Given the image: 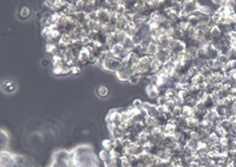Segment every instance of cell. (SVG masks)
Wrapping results in <instances>:
<instances>
[{
  "label": "cell",
  "instance_id": "6da1fadb",
  "mask_svg": "<svg viewBox=\"0 0 236 167\" xmlns=\"http://www.w3.org/2000/svg\"><path fill=\"white\" fill-rule=\"evenodd\" d=\"M181 6H183V12L188 15H191L199 10L200 2L194 1V0H188V1L184 0V1H181Z\"/></svg>",
  "mask_w": 236,
  "mask_h": 167
},
{
  "label": "cell",
  "instance_id": "7a4b0ae2",
  "mask_svg": "<svg viewBox=\"0 0 236 167\" xmlns=\"http://www.w3.org/2000/svg\"><path fill=\"white\" fill-rule=\"evenodd\" d=\"M187 45L183 41H177V40H171L169 45V50L172 54H180L186 51Z\"/></svg>",
  "mask_w": 236,
  "mask_h": 167
},
{
  "label": "cell",
  "instance_id": "3957f363",
  "mask_svg": "<svg viewBox=\"0 0 236 167\" xmlns=\"http://www.w3.org/2000/svg\"><path fill=\"white\" fill-rule=\"evenodd\" d=\"M115 76L120 82H129L130 77H131V68L121 67L115 73Z\"/></svg>",
  "mask_w": 236,
  "mask_h": 167
},
{
  "label": "cell",
  "instance_id": "277c9868",
  "mask_svg": "<svg viewBox=\"0 0 236 167\" xmlns=\"http://www.w3.org/2000/svg\"><path fill=\"white\" fill-rule=\"evenodd\" d=\"M111 12L108 10H106L103 8H100L99 10H96V16H97V21L103 24H107L110 23L111 19Z\"/></svg>",
  "mask_w": 236,
  "mask_h": 167
},
{
  "label": "cell",
  "instance_id": "5b68a950",
  "mask_svg": "<svg viewBox=\"0 0 236 167\" xmlns=\"http://www.w3.org/2000/svg\"><path fill=\"white\" fill-rule=\"evenodd\" d=\"M146 94L151 100H156L160 95L158 88L153 84H149L146 86Z\"/></svg>",
  "mask_w": 236,
  "mask_h": 167
},
{
  "label": "cell",
  "instance_id": "8992f818",
  "mask_svg": "<svg viewBox=\"0 0 236 167\" xmlns=\"http://www.w3.org/2000/svg\"><path fill=\"white\" fill-rule=\"evenodd\" d=\"M73 153L75 155V157H77V156H82L85 154L93 153V151H92V148L88 146V145H81V146H77L74 149Z\"/></svg>",
  "mask_w": 236,
  "mask_h": 167
},
{
  "label": "cell",
  "instance_id": "52a82bcc",
  "mask_svg": "<svg viewBox=\"0 0 236 167\" xmlns=\"http://www.w3.org/2000/svg\"><path fill=\"white\" fill-rule=\"evenodd\" d=\"M91 55L92 54L90 53L88 48H83L80 51V54H79V56H78V60H79V62H80V65H86L88 63L89 58Z\"/></svg>",
  "mask_w": 236,
  "mask_h": 167
},
{
  "label": "cell",
  "instance_id": "ba28073f",
  "mask_svg": "<svg viewBox=\"0 0 236 167\" xmlns=\"http://www.w3.org/2000/svg\"><path fill=\"white\" fill-rule=\"evenodd\" d=\"M159 52V45L156 43H151L149 46L147 47V52H146V55L154 58L156 55L158 54Z\"/></svg>",
  "mask_w": 236,
  "mask_h": 167
},
{
  "label": "cell",
  "instance_id": "9c48e42d",
  "mask_svg": "<svg viewBox=\"0 0 236 167\" xmlns=\"http://www.w3.org/2000/svg\"><path fill=\"white\" fill-rule=\"evenodd\" d=\"M220 126L224 129L226 134L230 133L233 130V125L231 124L230 121L226 118H220Z\"/></svg>",
  "mask_w": 236,
  "mask_h": 167
},
{
  "label": "cell",
  "instance_id": "30bf717a",
  "mask_svg": "<svg viewBox=\"0 0 236 167\" xmlns=\"http://www.w3.org/2000/svg\"><path fill=\"white\" fill-rule=\"evenodd\" d=\"M99 160L103 163V164H107L110 163V161L112 160V157H111V152L110 151H107V150H101L99 154Z\"/></svg>",
  "mask_w": 236,
  "mask_h": 167
},
{
  "label": "cell",
  "instance_id": "8fae6325",
  "mask_svg": "<svg viewBox=\"0 0 236 167\" xmlns=\"http://www.w3.org/2000/svg\"><path fill=\"white\" fill-rule=\"evenodd\" d=\"M222 35H223L222 31H220V28L218 25H215V27L210 28V41H213V40L220 38Z\"/></svg>",
  "mask_w": 236,
  "mask_h": 167
},
{
  "label": "cell",
  "instance_id": "7c38bea8",
  "mask_svg": "<svg viewBox=\"0 0 236 167\" xmlns=\"http://www.w3.org/2000/svg\"><path fill=\"white\" fill-rule=\"evenodd\" d=\"M123 48H124L125 50H128V51H132L134 49V47H135V43H134L133 41V38L132 37H129V35H127V38L125 39V41L123 42Z\"/></svg>",
  "mask_w": 236,
  "mask_h": 167
},
{
  "label": "cell",
  "instance_id": "4fadbf2b",
  "mask_svg": "<svg viewBox=\"0 0 236 167\" xmlns=\"http://www.w3.org/2000/svg\"><path fill=\"white\" fill-rule=\"evenodd\" d=\"M120 114H121L122 123H128L132 119V115H131L128 108H124V110H119Z\"/></svg>",
  "mask_w": 236,
  "mask_h": 167
},
{
  "label": "cell",
  "instance_id": "5bb4252c",
  "mask_svg": "<svg viewBox=\"0 0 236 167\" xmlns=\"http://www.w3.org/2000/svg\"><path fill=\"white\" fill-rule=\"evenodd\" d=\"M96 92H97V95H99V97H101V98H106V97L108 96L110 90H108L107 86H106V85H100V86H99V88H97Z\"/></svg>",
  "mask_w": 236,
  "mask_h": 167
},
{
  "label": "cell",
  "instance_id": "9a60e30c",
  "mask_svg": "<svg viewBox=\"0 0 236 167\" xmlns=\"http://www.w3.org/2000/svg\"><path fill=\"white\" fill-rule=\"evenodd\" d=\"M206 81H207V80L205 79L204 76L201 75V74H198V75H196L195 77L192 78V80H191V84H194V85L200 86V85L204 84V83H205Z\"/></svg>",
  "mask_w": 236,
  "mask_h": 167
},
{
  "label": "cell",
  "instance_id": "2e32d148",
  "mask_svg": "<svg viewBox=\"0 0 236 167\" xmlns=\"http://www.w3.org/2000/svg\"><path fill=\"white\" fill-rule=\"evenodd\" d=\"M75 6L77 12H84L86 8V1L85 0H77V1H74V4H72Z\"/></svg>",
  "mask_w": 236,
  "mask_h": 167
},
{
  "label": "cell",
  "instance_id": "e0dca14e",
  "mask_svg": "<svg viewBox=\"0 0 236 167\" xmlns=\"http://www.w3.org/2000/svg\"><path fill=\"white\" fill-rule=\"evenodd\" d=\"M103 150H107V151H112V150H114V148H115V144H114V140L112 139H106V140H103Z\"/></svg>",
  "mask_w": 236,
  "mask_h": 167
},
{
  "label": "cell",
  "instance_id": "ac0fdd59",
  "mask_svg": "<svg viewBox=\"0 0 236 167\" xmlns=\"http://www.w3.org/2000/svg\"><path fill=\"white\" fill-rule=\"evenodd\" d=\"M194 107L188 106V105H183V117L186 119L194 118Z\"/></svg>",
  "mask_w": 236,
  "mask_h": 167
},
{
  "label": "cell",
  "instance_id": "d6986e66",
  "mask_svg": "<svg viewBox=\"0 0 236 167\" xmlns=\"http://www.w3.org/2000/svg\"><path fill=\"white\" fill-rule=\"evenodd\" d=\"M115 35V40L117 44H123V42L125 41V39L127 38V35L124 31H117L114 34Z\"/></svg>",
  "mask_w": 236,
  "mask_h": 167
},
{
  "label": "cell",
  "instance_id": "ffe728a7",
  "mask_svg": "<svg viewBox=\"0 0 236 167\" xmlns=\"http://www.w3.org/2000/svg\"><path fill=\"white\" fill-rule=\"evenodd\" d=\"M216 61H217V63L220 64L222 67L226 66L227 64L230 63V59L228 58L227 55H224V54H220L219 57H218V59H217Z\"/></svg>",
  "mask_w": 236,
  "mask_h": 167
},
{
  "label": "cell",
  "instance_id": "44dd1931",
  "mask_svg": "<svg viewBox=\"0 0 236 167\" xmlns=\"http://www.w3.org/2000/svg\"><path fill=\"white\" fill-rule=\"evenodd\" d=\"M123 51H124V48H123V45H122V44H116V45L112 48L111 53H112L115 57L118 58L119 55L123 52Z\"/></svg>",
  "mask_w": 236,
  "mask_h": 167
},
{
  "label": "cell",
  "instance_id": "7402d4cb",
  "mask_svg": "<svg viewBox=\"0 0 236 167\" xmlns=\"http://www.w3.org/2000/svg\"><path fill=\"white\" fill-rule=\"evenodd\" d=\"M2 88L4 89L6 92H12L13 90L15 89V86H14V84L10 80H4L2 83Z\"/></svg>",
  "mask_w": 236,
  "mask_h": 167
},
{
  "label": "cell",
  "instance_id": "603a6c76",
  "mask_svg": "<svg viewBox=\"0 0 236 167\" xmlns=\"http://www.w3.org/2000/svg\"><path fill=\"white\" fill-rule=\"evenodd\" d=\"M197 58L198 59H202V60L208 59V53H207V50H206L205 47H200V48L198 49Z\"/></svg>",
  "mask_w": 236,
  "mask_h": 167
},
{
  "label": "cell",
  "instance_id": "cb8c5ba5",
  "mask_svg": "<svg viewBox=\"0 0 236 167\" xmlns=\"http://www.w3.org/2000/svg\"><path fill=\"white\" fill-rule=\"evenodd\" d=\"M169 101V99L166 97V95H159V97L156 99V105L157 106H165L166 103Z\"/></svg>",
  "mask_w": 236,
  "mask_h": 167
},
{
  "label": "cell",
  "instance_id": "d4e9b609",
  "mask_svg": "<svg viewBox=\"0 0 236 167\" xmlns=\"http://www.w3.org/2000/svg\"><path fill=\"white\" fill-rule=\"evenodd\" d=\"M60 42L63 43V44H65V45H67V46L71 45V44L73 43V41H72V39H71V37H70V35H69L68 32H63V34H62V37H61V41H60Z\"/></svg>",
  "mask_w": 236,
  "mask_h": 167
},
{
  "label": "cell",
  "instance_id": "484cf974",
  "mask_svg": "<svg viewBox=\"0 0 236 167\" xmlns=\"http://www.w3.org/2000/svg\"><path fill=\"white\" fill-rule=\"evenodd\" d=\"M187 23H188V25H190V27H197V25L200 23L198 17L195 16V15H193V14H191V15L188 16Z\"/></svg>",
  "mask_w": 236,
  "mask_h": 167
},
{
  "label": "cell",
  "instance_id": "4316f807",
  "mask_svg": "<svg viewBox=\"0 0 236 167\" xmlns=\"http://www.w3.org/2000/svg\"><path fill=\"white\" fill-rule=\"evenodd\" d=\"M171 114L174 118H179V117H181L183 115V106H179V105H175L172 111H171Z\"/></svg>",
  "mask_w": 236,
  "mask_h": 167
},
{
  "label": "cell",
  "instance_id": "83f0119b",
  "mask_svg": "<svg viewBox=\"0 0 236 167\" xmlns=\"http://www.w3.org/2000/svg\"><path fill=\"white\" fill-rule=\"evenodd\" d=\"M214 133H215L216 135L219 137V139H221V138H223V137L226 136V132H225L224 129L220 125H218V126L215 127V129H214Z\"/></svg>",
  "mask_w": 236,
  "mask_h": 167
},
{
  "label": "cell",
  "instance_id": "f1b7e54d",
  "mask_svg": "<svg viewBox=\"0 0 236 167\" xmlns=\"http://www.w3.org/2000/svg\"><path fill=\"white\" fill-rule=\"evenodd\" d=\"M140 81H141V75L134 74V75H131L129 83L131 85H137V84H139Z\"/></svg>",
  "mask_w": 236,
  "mask_h": 167
},
{
  "label": "cell",
  "instance_id": "f546056e",
  "mask_svg": "<svg viewBox=\"0 0 236 167\" xmlns=\"http://www.w3.org/2000/svg\"><path fill=\"white\" fill-rule=\"evenodd\" d=\"M194 66L197 67L199 70H202L203 68L206 67V60H202V59H195L194 60Z\"/></svg>",
  "mask_w": 236,
  "mask_h": 167
},
{
  "label": "cell",
  "instance_id": "4dcf8cb0",
  "mask_svg": "<svg viewBox=\"0 0 236 167\" xmlns=\"http://www.w3.org/2000/svg\"><path fill=\"white\" fill-rule=\"evenodd\" d=\"M200 74L204 76L205 79L207 80V79H209L210 77H211V75L213 74V71L211 70V69L205 67V68H203L202 70H200Z\"/></svg>",
  "mask_w": 236,
  "mask_h": 167
},
{
  "label": "cell",
  "instance_id": "1f68e13d",
  "mask_svg": "<svg viewBox=\"0 0 236 167\" xmlns=\"http://www.w3.org/2000/svg\"><path fill=\"white\" fill-rule=\"evenodd\" d=\"M199 23H208L209 20L211 19V15L210 14H205V13H200V15L198 17Z\"/></svg>",
  "mask_w": 236,
  "mask_h": 167
},
{
  "label": "cell",
  "instance_id": "d6a6232c",
  "mask_svg": "<svg viewBox=\"0 0 236 167\" xmlns=\"http://www.w3.org/2000/svg\"><path fill=\"white\" fill-rule=\"evenodd\" d=\"M143 104H144V101L141 100V99H139V98L134 99V100H133V103H132L133 106L135 107L136 110H138V111L143 110Z\"/></svg>",
  "mask_w": 236,
  "mask_h": 167
},
{
  "label": "cell",
  "instance_id": "836d02e7",
  "mask_svg": "<svg viewBox=\"0 0 236 167\" xmlns=\"http://www.w3.org/2000/svg\"><path fill=\"white\" fill-rule=\"evenodd\" d=\"M198 144H199L198 141H195V140H193V139H188V140L187 141V143H186V146H188V148H191L192 150L196 151V150H197Z\"/></svg>",
  "mask_w": 236,
  "mask_h": 167
},
{
  "label": "cell",
  "instance_id": "e575fe53",
  "mask_svg": "<svg viewBox=\"0 0 236 167\" xmlns=\"http://www.w3.org/2000/svg\"><path fill=\"white\" fill-rule=\"evenodd\" d=\"M179 97H180V98L183 99V101H186L187 99H188L192 96H191L190 92H188L187 89H183V90H180V91L179 92Z\"/></svg>",
  "mask_w": 236,
  "mask_h": 167
},
{
  "label": "cell",
  "instance_id": "d590c367",
  "mask_svg": "<svg viewBox=\"0 0 236 167\" xmlns=\"http://www.w3.org/2000/svg\"><path fill=\"white\" fill-rule=\"evenodd\" d=\"M222 17H223V16L221 15V14H220L219 12H218V11H214V12L211 13V19H212L216 24H218V23H220V20H221V19H222Z\"/></svg>",
  "mask_w": 236,
  "mask_h": 167
},
{
  "label": "cell",
  "instance_id": "8d00e7d4",
  "mask_svg": "<svg viewBox=\"0 0 236 167\" xmlns=\"http://www.w3.org/2000/svg\"><path fill=\"white\" fill-rule=\"evenodd\" d=\"M188 76H190L191 78H193V77H195L196 75H198V74H200V70L197 68V67H195V66H192L190 69L188 70V73H187Z\"/></svg>",
  "mask_w": 236,
  "mask_h": 167
},
{
  "label": "cell",
  "instance_id": "74e56055",
  "mask_svg": "<svg viewBox=\"0 0 236 167\" xmlns=\"http://www.w3.org/2000/svg\"><path fill=\"white\" fill-rule=\"evenodd\" d=\"M140 83H142L145 86L151 84V76L149 75H141V81Z\"/></svg>",
  "mask_w": 236,
  "mask_h": 167
},
{
  "label": "cell",
  "instance_id": "f35d334b",
  "mask_svg": "<svg viewBox=\"0 0 236 167\" xmlns=\"http://www.w3.org/2000/svg\"><path fill=\"white\" fill-rule=\"evenodd\" d=\"M31 15V10L27 6H23V8H21L20 10V16L23 17V19H27V17H28Z\"/></svg>",
  "mask_w": 236,
  "mask_h": 167
},
{
  "label": "cell",
  "instance_id": "ab89813d",
  "mask_svg": "<svg viewBox=\"0 0 236 167\" xmlns=\"http://www.w3.org/2000/svg\"><path fill=\"white\" fill-rule=\"evenodd\" d=\"M1 142H2L3 147L6 146L7 142H8V136H7V134L4 132V131H1Z\"/></svg>",
  "mask_w": 236,
  "mask_h": 167
},
{
  "label": "cell",
  "instance_id": "60d3db41",
  "mask_svg": "<svg viewBox=\"0 0 236 167\" xmlns=\"http://www.w3.org/2000/svg\"><path fill=\"white\" fill-rule=\"evenodd\" d=\"M215 64H216V61L214 60H211V59H207L206 60V67L209 68V69H212L215 67Z\"/></svg>",
  "mask_w": 236,
  "mask_h": 167
},
{
  "label": "cell",
  "instance_id": "b9f144b4",
  "mask_svg": "<svg viewBox=\"0 0 236 167\" xmlns=\"http://www.w3.org/2000/svg\"><path fill=\"white\" fill-rule=\"evenodd\" d=\"M81 73V68L80 66H74L71 68V74L72 75H78Z\"/></svg>",
  "mask_w": 236,
  "mask_h": 167
},
{
  "label": "cell",
  "instance_id": "7bdbcfd3",
  "mask_svg": "<svg viewBox=\"0 0 236 167\" xmlns=\"http://www.w3.org/2000/svg\"><path fill=\"white\" fill-rule=\"evenodd\" d=\"M228 119H229L230 123H231L232 125H234L235 123H236V115H232V117H231V118H229Z\"/></svg>",
  "mask_w": 236,
  "mask_h": 167
},
{
  "label": "cell",
  "instance_id": "ee69618b",
  "mask_svg": "<svg viewBox=\"0 0 236 167\" xmlns=\"http://www.w3.org/2000/svg\"><path fill=\"white\" fill-rule=\"evenodd\" d=\"M104 165V167H115V166H112V164H103Z\"/></svg>",
  "mask_w": 236,
  "mask_h": 167
},
{
  "label": "cell",
  "instance_id": "f6af8a7d",
  "mask_svg": "<svg viewBox=\"0 0 236 167\" xmlns=\"http://www.w3.org/2000/svg\"><path fill=\"white\" fill-rule=\"evenodd\" d=\"M47 167H52V166H51V165H50V166H47Z\"/></svg>",
  "mask_w": 236,
  "mask_h": 167
},
{
  "label": "cell",
  "instance_id": "bcb514c9",
  "mask_svg": "<svg viewBox=\"0 0 236 167\" xmlns=\"http://www.w3.org/2000/svg\"><path fill=\"white\" fill-rule=\"evenodd\" d=\"M235 47H236V46H235Z\"/></svg>",
  "mask_w": 236,
  "mask_h": 167
}]
</instances>
